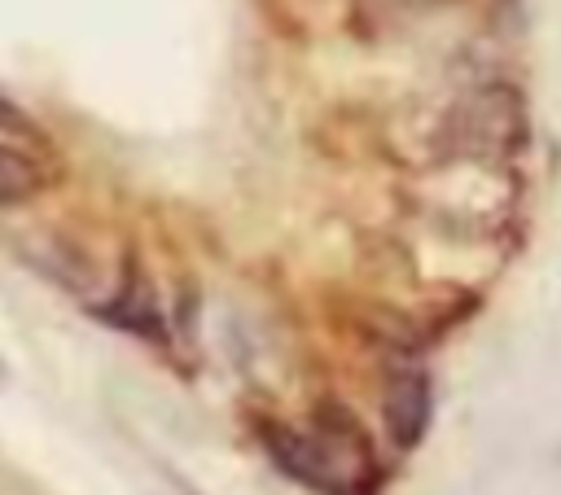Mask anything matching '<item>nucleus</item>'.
I'll return each instance as SVG.
<instances>
[{
	"label": "nucleus",
	"mask_w": 561,
	"mask_h": 495,
	"mask_svg": "<svg viewBox=\"0 0 561 495\" xmlns=\"http://www.w3.org/2000/svg\"><path fill=\"white\" fill-rule=\"evenodd\" d=\"M430 412H434L430 381L421 372H394L386 394H381V421H386V434L399 451L421 447V438L430 429Z\"/></svg>",
	"instance_id": "nucleus-2"
},
{
	"label": "nucleus",
	"mask_w": 561,
	"mask_h": 495,
	"mask_svg": "<svg viewBox=\"0 0 561 495\" xmlns=\"http://www.w3.org/2000/svg\"><path fill=\"white\" fill-rule=\"evenodd\" d=\"M263 442H267V456L289 477H298L302 486H311L320 495H359L355 482H364V486L377 482V464H373L368 438L359 434L355 416L342 412L337 403H320L316 407L311 434L272 425V429H263Z\"/></svg>",
	"instance_id": "nucleus-1"
},
{
	"label": "nucleus",
	"mask_w": 561,
	"mask_h": 495,
	"mask_svg": "<svg viewBox=\"0 0 561 495\" xmlns=\"http://www.w3.org/2000/svg\"><path fill=\"white\" fill-rule=\"evenodd\" d=\"M48 184V162L39 149L0 145V206H22Z\"/></svg>",
	"instance_id": "nucleus-4"
},
{
	"label": "nucleus",
	"mask_w": 561,
	"mask_h": 495,
	"mask_svg": "<svg viewBox=\"0 0 561 495\" xmlns=\"http://www.w3.org/2000/svg\"><path fill=\"white\" fill-rule=\"evenodd\" d=\"M0 145H22V149H39L44 153V131L9 101H0Z\"/></svg>",
	"instance_id": "nucleus-5"
},
{
	"label": "nucleus",
	"mask_w": 561,
	"mask_h": 495,
	"mask_svg": "<svg viewBox=\"0 0 561 495\" xmlns=\"http://www.w3.org/2000/svg\"><path fill=\"white\" fill-rule=\"evenodd\" d=\"M101 320H110L114 329H127L136 337H149V342H167V329H162V315H158V302H153V289L145 285L140 272L127 276V285L118 289V298H110L105 307H96Z\"/></svg>",
	"instance_id": "nucleus-3"
}]
</instances>
